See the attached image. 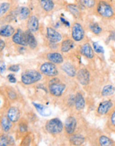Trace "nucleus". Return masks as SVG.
Here are the masks:
<instances>
[{
	"label": "nucleus",
	"mask_w": 115,
	"mask_h": 146,
	"mask_svg": "<svg viewBox=\"0 0 115 146\" xmlns=\"http://www.w3.org/2000/svg\"><path fill=\"white\" fill-rule=\"evenodd\" d=\"M6 69V66L4 62H1V65H0V72H1V74H3L5 70Z\"/></svg>",
	"instance_id": "nucleus-39"
},
{
	"label": "nucleus",
	"mask_w": 115,
	"mask_h": 146,
	"mask_svg": "<svg viewBox=\"0 0 115 146\" xmlns=\"http://www.w3.org/2000/svg\"><path fill=\"white\" fill-rule=\"evenodd\" d=\"M45 129L51 134H58L63 129V124L58 118L49 119L45 125Z\"/></svg>",
	"instance_id": "nucleus-3"
},
{
	"label": "nucleus",
	"mask_w": 115,
	"mask_h": 146,
	"mask_svg": "<svg viewBox=\"0 0 115 146\" xmlns=\"http://www.w3.org/2000/svg\"><path fill=\"white\" fill-rule=\"evenodd\" d=\"M71 36L74 41L78 42L84 37V31L82 25L78 23H74L72 25Z\"/></svg>",
	"instance_id": "nucleus-6"
},
{
	"label": "nucleus",
	"mask_w": 115,
	"mask_h": 146,
	"mask_svg": "<svg viewBox=\"0 0 115 146\" xmlns=\"http://www.w3.org/2000/svg\"><path fill=\"white\" fill-rule=\"evenodd\" d=\"M30 14H31L30 9L27 7H20L17 10V15L21 20L29 19Z\"/></svg>",
	"instance_id": "nucleus-20"
},
{
	"label": "nucleus",
	"mask_w": 115,
	"mask_h": 146,
	"mask_svg": "<svg viewBox=\"0 0 115 146\" xmlns=\"http://www.w3.org/2000/svg\"><path fill=\"white\" fill-rule=\"evenodd\" d=\"M7 78L11 83H15L16 81H17V79H16L15 75L13 74H9L7 76Z\"/></svg>",
	"instance_id": "nucleus-38"
},
{
	"label": "nucleus",
	"mask_w": 115,
	"mask_h": 146,
	"mask_svg": "<svg viewBox=\"0 0 115 146\" xmlns=\"http://www.w3.org/2000/svg\"><path fill=\"white\" fill-rule=\"evenodd\" d=\"M42 78V75L39 72L35 70H27L22 72L21 80L25 85H30L39 81Z\"/></svg>",
	"instance_id": "nucleus-1"
},
{
	"label": "nucleus",
	"mask_w": 115,
	"mask_h": 146,
	"mask_svg": "<svg viewBox=\"0 0 115 146\" xmlns=\"http://www.w3.org/2000/svg\"><path fill=\"white\" fill-rule=\"evenodd\" d=\"M60 21H62V23H64V24H66H66H67V25H68V26H69V23H68L67 21H66V20H64L62 17H60Z\"/></svg>",
	"instance_id": "nucleus-42"
},
{
	"label": "nucleus",
	"mask_w": 115,
	"mask_h": 146,
	"mask_svg": "<svg viewBox=\"0 0 115 146\" xmlns=\"http://www.w3.org/2000/svg\"><path fill=\"white\" fill-rule=\"evenodd\" d=\"M97 13L102 17L111 18L114 15V11L110 4L105 1H100L97 5Z\"/></svg>",
	"instance_id": "nucleus-4"
},
{
	"label": "nucleus",
	"mask_w": 115,
	"mask_h": 146,
	"mask_svg": "<svg viewBox=\"0 0 115 146\" xmlns=\"http://www.w3.org/2000/svg\"><path fill=\"white\" fill-rule=\"evenodd\" d=\"M15 29L10 25H5L1 27L0 35L3 37H9L15 34Z\"/></svg>",
	"instance_id": "nucleus-17"
},
{
	"label": "nucleus",
	"mask_w": 115,
	"mask_h": 146,
	"mask_svg": "<svg viewBox=\"0 0 115 146\" xmlns=\"http://www.w3.org/2000/svg\"><path fill=\"white\" fill-rule=\"evenodd\" d=\"M99 143L101 146H110L113 144V142L108 137L105 135H102L99 138Z\"/></svg>",
	"instance_id": "nucleus-28"
},
{
	"label": "nucleus",
	"mask_w": 115,
	"mask_h": 146,
	"mask_svg": "<svg viewBox=\"0 0 115 146\" xmlns=\"http://www.w3.org/2000/svg\"><path fill=\"white\" fill-rule=\"evenodd\" d=\"M7 95L9 98L11 99V100H15L17 98V95L16 92L13 90H8L7 91Z\"/></svg>",
	"instance_id": "nucleus-34"
},
{
	"label": "nucleus",
	"mask_w": 115,
	"mask_h": 146,
	"mask_svg": "<svg viewBox=\"0 0 115 146\" xmlns=\"http://www.w3.org/2000/svg\"><path fill=\"white\" fill-rule=\"evenodd\" d=\"M27 29L29 31H31L32 33H35L39 30V19L36 15H31L30 16L28 19L27 23Z\"/></svg>",
	"instance_id": "nucleus-10"
},
{
	"label": "nucleus",
	"mask_w": 115,
	"mask_h": 146,
	"mask_svg": "<svg viewBox=\"0 0 115 146\" xmlns=\"http://www.w3.org/2000/svg\"><path fill=\"white\" fill-rule=\"evenodd\" d=\"M19 129L21 133H25L27 131V125L26 124V123L21 121L19 124Z\"/></svg>",
	"instance_id": "nucleus-35"
},
{
	"label": "nucleus",
	"mask_w": 115,
	"mask_h": 146,
	"mask_svg": "<svg viewBox=\"0 0 115 146\" xmlns=\"http://www.w3.org/2000/svg\"><path fill=\"white\" fill-rule=\"evenodd\" d=\"M110 121H111L112 124L115 126V110L114 111V112L112 113V114L111 115V117H110Z\"/></svg>",
	"instance_id": "nucleus-41"
},
{
	"label": "nucleus",
	"mask_w": 115,
	"mask_h": 146,
	"mask_svg": "<svg viewBox=\"0 0 115 146\" xmlns=\"http://www.w3.org/2000/svg\"><path fill=\"white\" fill-rule=\"evenodd\" d=\"M82 3L87 8H92L95 4V0H81Z\"/></svg>",
	"instance_id": "nucleus-33"
},
{
	"label": "nucleus",
	"mask_w": 115,
	"mask_h": 146,
	"mask_svg": "<svg viewBox=\"0 0 115 146\" xmlns=\"http://www.w3.org/2000/svg\"><path fill=\"white\" fill-rule=\"evenodd\" d=\"M12 121L8 118L7 116H3L2 117L1 120V128L5 132H8L9 131L12 127Z\"/></svg>",
	"instance_id": "nucleus-23"
},
{
	"label": "nucleus",
	"mask_w": 115,
	"mask_h": 146,
	"mask_svg": "<svg viewBox=\"0 0 115 146\" xmlns=\"http://www.w3.org/2000/svg\"><path fill=\"white\" fill-rule=\"evenodd\" d=\"M40 71L41 74L49 77H55L58 74L57 66L51 62H44L40 66Z\"/></svg>",
	"instance_id": "nucleus-5"
},
{
	"label": "nucleus",
	"mask_w": 115,
	"mask_h": 146,
	"mask_svg": "<svg viewBox=\"0 0 115 146\" xmlns=\"http://www.w3.org/2000/svg\"><path fill=\"white\" fill-rule=\"evenodd\" d=\"M70 141H71L72 143H73L74 145H81L82 143L84 142V138L82 136L78 135H72L71 138H70Z\"/></svg>",
	"instance_id": "nucleus-29"
},
{
	"label": "nucleus",
	"mask_w": 115,
	"mask_h": 146,
	"mask_svg": "<svg viewBox=\"0 0 115 146\" xmlns=\"http://www.w3.org/2000/svg\"><path fill=\"white\" fill-rule=\"evenodd\" d=\"M66 9L75 18H78L80 16V11L76 4H68Z\"/></svg>",
	"instance_id": "nucleus-25"
},
{
	"label": "nucleus",
	"mask_w": 115,
	"mask_h": 146,
	"mask_svg": "<svg viewBox=\"0 0 115 146\" xmlns=\"http://www.w3.org/2000/svg\"><path fill=\"white\" fill-rule=\"evenodd\" d=\"M112 102L110 100H106L101 102L97 108V112L100 115H104L108 113L112 107Z\"/></svg>",
	"instance_id": "nucleus-16"
},
{
	"label": "nucleus",
	"mask_w": 115,
	"mask_h": 146,
	"mask_svg": "<svg viewBox=\"0 0 115 146\" xmlns=\"http://www.w3.org/2000/svg\"><path fill=\"white\" fill-rule=\"evenodd\" d=\"M5 42H4V40H3L2 39L0 40V50H1V52L3 51L4 48H5Z\"/></svg>",
	"instance_id": "nucleus-40"
},
{
	"label": "nucleus",
	"mask_w": 115,
	"mask_h": 146,
	"mask_svg": "<svg viewBox=\"0 0 115 146\" xmlns=\"http://www.w3.org/2000/svg\"><path fill=\"white\" fill-rule=\"evenodd\" d=\"M30 142H31V137H30L29 135H27V136H26L25 138L23 139V142H22L23 144H22V145H29L30 144Z\"/></svg>",
	"instance_id": "nucleus-37"
},
{
	"label": "nucleus",
	"mask_w": 115,
	"mask_h": 146,
	"mask_svg": "<svg viewBox=\"0 0 115 146\" xmlns=\"http://www.w3.org/2000/svg\"><path fill=\"white\" fill-rule=\"evenodd\" d=\"M47 37L51 42L57 43L62 40V36L53 27H48L47 28Z\"/></svg>",
	"instance_id": "nucleus-8"
},
{
	"label": "nucleus",
	"mask_w": 115,
	"mask_h": 146,
	"mask_svg": "<svg viewBox=\"0 0 115 146\" xmlns=\"http://www.w3.org/2000/svg\"><path fill=\"white\" fill-rule=\"evenodd\" d=\"M40 6L46 12H51L53 11L55 7V4L53 0H38Z\"/></svg>",
	"instance_id": "nucleus-19"
},
{
	"label": "nucleus",
	"mask_w": 115,
	"mask_h": 146,
	"mask_svg": "<svg viewBox=\"0 0 115 146\" xmlns=\"http://www.w3.org/2000/svg\"><path fill=\"white\" fill-rule=\"evenodd\" d=\"M12 40H13L14 43L19 44V45H28L27 39H26L25 32H23L21 29H17L15 34L12 36Z\"/></svg>",
	"instance_id": "nucleus-7"
},
{
	"label": "nucleus",
	"mask_w": 115,
	"mask_h": 146,
	"mask_svg": "<svg viewBox=\"0 0 115 146\" xmlns=\"http://www.w3.org/2000/svg\"><path fill=\"white\" fill-rule=\"evenodd\" d=\"M76 127V120L73 116H69L65 119L64 128L68 134H72Z\"/></svg>",
	"instance_id": "nucleus-11"
},
{
	"label": "nucleus",
	"mask_w": 115,
	"mask_h": 146,
	"mask_svg": "<svg viewBox=\"0 0 115 146\" xmlns=\"http://www.w3.org/2000/svg\"><path fill=\"white\" fill-rule=\"evenodd\" d=\"M36 110L40 115L43 117H48L51 115V110L49 107L45 106V105L41 104H37V103L32 102Z\"/></svg>",
	"instance_id": "nucleus-13"
},
{
	"label": "nucleus",
	"mask_w": 115,
	"mask_h": 146,
	"mask_svg": "<svg viewBox=\"0 0 115 146\" xmlns=\"http://www.w3.org/2000/svg\"><path fill=\"white\" fill-rule=\"evenodd\" d=\"M14 141H13L12 137L7 136V135H1V139H0V145L1 146H6L12 145Z\"/></svg>",
	"instance_id": "nucleus-27"
},
{
	"label": "nucleus",
	"mask_w": 115,
	"mask_h": 146,
	"mask_svg": "<svg viewBox=\"0 0 115 146\" xmlns=\"http://www.w3.org/2000/svg\"><path fill=\"white\" fill-rule=\"evenodd\" d=\"M92 46H93L94 50L96 52V53H101V54L104 53L103 47H102L101 45H100V44L98 43V42H93V43H92Z\"/></svg>",
	"instance_id": "nucleus-32"
},
{
	"label": "nucleus",
	"mask_w": 115,
	"mask_h": 146,
	"mask_svg": "<svg viewBox=\"0 0 115 146\" xmlns=\"http://www.w3.org/2000/svg\"><path fill=\"white\" fill-rule=\"evenodd\" d=\"M115 92V87L112 85L108 84L106 85L103 87L102 90V96L106 97V96H110Z\"/></svg>",
	"instance_id": "nucleus-26"
},
{
	"label": "nucleus",
	"mask_w": 115,
	"mask_h": 146,
	"mask_svg": "<svg viewBox=\"0 0 115 146\" xmlns=\"http://www.w3.org/2000/svg\"><path fill=\"white\" fill-rule=\"evenodd\" d=\"M66 85L60 82V80L57 78H53L49 81V90L51 94L54 96L59 97L62 94L65 90Z\"/></svg>",
	"instance_id": "nucleus-2"
},
{
	"label": "nucleus",
	"mask_w": 115,
	"mask_h": 146,
	"mask_svg": "<svg viewBox=\"0 0 115 146\" xmlns=\"http://www.w3.org/2000/svg\"><path fill=\"white\" fill-rule=\"evenodd\" d=\"M19 69H20V67L18 64H13V65L10 66L8 68V70L12 72H17L19 71Z\"/></svg>",
	"instance_id": "nucleus-36"
},
{
	"label": "nucleus",
	"mask_w": 115,
	"mask_h": 146,
	"mask_svg": "<svg viewBox=\"0 0 115 146\" xmlns=\"http://www.w3.org/2000/svg\"><path fill=\"white\" fill-rule=\"evenodd\" d=\"M80 52L85 57L89 58V59H92L94 56L93 49L88 42H86L82 44L80 47Z\"/></svg>",
	"instance_id": "nucleus-15"
},
{
	"label": "nucleus",
	"mask_w": 115,
	"mask_h": 146,
	"mask_svg": "<svg viewBox=\"0 0 115 146\" xmlns=\"http://www.w3.org/2000/svg\"><path fill=\"white\" fill-rule=\"evenodd\" d=\"M74 46V42L70 39H66L63 40L60 46V50L62 52H68Z\"/></svg>",
	"instance_id": "nucleus-24"
},
{
	"label": "nucleus",
	"mask_w": 115,
	"mask_h": 146,
	"mask_svg": "<svg viewBox=\"0 0 115 146\" xmlns=\"http://www.w3.org/2000/svg\"><path fill=\"white\" fill-rule=\"evenodd\" d=\"M47 58L49 62H53L54 64H61L64 60L62 54L57 52H49L47 54Z\"/></svg>",
	"instance_id": "nucleus-14"
},
{
	"label": "nucleus",
	"mask_w": 115,
	"mask_h": 146,
	"mask_svg": "<svg viewBox=\"0 0 115 146\" xmlns=\"http://www.w3.org/2000/svg\"><path fill=\"white\" fill-rule=\"evenodd\" d=\"M63 71L70 77H74L76 75V70L74 66L69 62H66L62 66Z\"/></svg>",
	"instance_id": "nucleus-21"
},
{
	"label": "nucleus",
	"mask_w": 115,
	"mask_h": 146,
	"mask_svg": "<svg viewBox=\"0 0 115 146\" xmlns=\"http://www.w3.org/2000/svg\"><path fill=\"white\" fill-rule=\"evenodd\" d=\"M10 7H11L10 3H7V2H3V3H1V5H0V15H1V17L9 11Z\"/></svg>",
	"instance_id": "nucleus-31"
},
{
	"label": "nucleus",
	"mask_w": 115,
	"mask_h": 146,
	"mask_svg": "<svg viewBox=\"0 0 115 146\" xmlns=\"http://www.w3.org/2000/svg\"><path fill=\"white\" fill-rule=\"evenodd\" d=\"M76 78L80 84L87 85L90 80V73L86 68H81L76 73Z\"/></svg>",
	"instance_id": "nucleus-9"
},
{
	"label": "nucleus",
	"mask_w": 115,
	"mask_h": 146,
	"mask_svg": "<svg viewBox=\"0 0 115 146\" xmlns=\"http://www.w3.org/2000/svg\"><path fill=\"white\" fill-rule=\"evenodd\" d=\"M89 28L92 33L95 35H99V34L102 32V28L100 27V25L98 23H91L90 24Z\"/></svg>",
	"instance_id": "nucleus-30"
},
{
	"label": "nucleus",
	"mask_w": 115,
	"mask_h": 146,
	"mask_svg": "<svg viewBox=\"0 0 115 146\" xmlns=\"http://www.w3.org/2000/svg\"><path fill=\"white\" fill-rule=\"evenodd\" d=\"M25 34L28 45L29 46V47L31 48V49H34V48L37 47V40H36V38H35V36H34L33 33L27 29V31H25Z\"/></svg>",
	"instance_id": "nucleus-18"
},
{
	"label": "nucleus",
	"mask_w": 115,
	"mask_h": 146,
	"mask_svg": "<svg viewBox=\"0 0 115 146\" xmlns=\"http://www.w3.org/2000/svg\"><path fill=\"white\" fill-rule=\"evenodd\" d=\"M74 104L75 108L77 110H82L85 106V101H84V97L80 92H78L74 99Z\"/></svg>",
	"instance_id": "nucleus-22"
},
{
	"label": "nucleus",
	"mask_w": 115,
	"mask_h": 146,
	"mask_svg": "<svg viewBox=\"0 0 115 146\" xmlns=\"http://www.w3.org/2000/svg\"><path fill=\"white\" fill-rule=\"evenodd\" d=\"M7 116L8 117L10 120H11L13 123L17 122L19 121L21 117V112L19 108L15 106H11V108L8 110Z\"/></svg>",
	"instance_id": "nucleus-12"
}]
</instances>
